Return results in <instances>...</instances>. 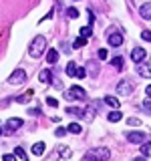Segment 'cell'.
Segmentation results:
<instances>
[{
    "label": "cell",
    "mask_w": 151,
    "mask_h": 161,
    "mask_svg": "<svg viewBox=\"0 0 151 161\" xmlns=\"http://www.w3.org/2000/svg\"><path fill=\"white\" fill-rule=\"evenodd\" d=\"M64 133H67V129H64V127H60V129H57V131H54V135H57V137H63Z\"/></svg>",
    "instance_id": "obj_36"
},
{
    "label": "cell",
    "mask_w": 151,
    "mask_h": 161,
    "mask_svg": "<svg viewBox=\"0 0 151 161\" xmlns=\"http://www.w3.org/2000/svg\"><path fill=\"white\" fill-rule=\"evenodd\" d=\"M24 80H26V73H24L22 69H16V70H14V73L8 77V83H10V85H22Z\"/></svg>",
    "instance_id": "obj_4"
},
{
    "label": "cell",
    "mask_w": 151,
    "mask_h": 161,
    "mask_svg": "<svg viewBox=\"0 0 151 161\" xmlns=\"http://www.w3.org/2000/svg\"><path fill=\"white\" fill-rule=\"evenodd\" d=\"M53 14H54V10L50 8L48 12H47V16H42V18H40V22H44V20H47V18H53Z\"/></svg>",
    "instance_id": "obj_37"
},
{
    "label": "cell",
    "mask_w": 151,
    "mask_h": 161,
    "mask_svg": "<svg viewBox=\"0 0 151 161\" xmlns=\"http://www.w3.org/2000/svg\"><path fill=\"white\" fill-rule=\"evenodd\" d=\"M44 50H47V38H44L42 34H38V36H34L32 44H30V57L38 58V57H42Z\"/></svg>",
    "instance_id": "obj_1"
},
{
    "label": "cell",
    "mask_w": 151,
    "mask_h": 161,
    "mask_svg": "<svg viewBox=\"0 0 151 161\" xmlns=\"http://www.w3.org/2000/svg\"><path fill=\"white\" fill-rule=\"evenodd\" d=\"M111 157V151L107 147H95V149H89L87 153V161H109Z\"/></svg>",
    "instance_id": "obj_2"
},
{
    "label": "cell",
    "mask_w": 151,
    "mask_h": 161,
    "mask_svg": "<svg viewBox=\"0 0 151 161\" xmlns=\"http://www.w3.org/2000/svg\"><path fill=\"white\" fill-rule=\"evenodd\" d=\"M64 97H67L69 101H85V99H87V93H85V89H81L79 85H75V87L67 89Z\"/></svg>",
    "instance_id": "obj_3"
},
{
    "label": "cell",
    "mask_w": 151,
    "mask_h": 161,
    "mask_svg": "<svg viewBox=\"0 0 151 161\" xmlns=\"http://www.w3.org/2000/svg\"><path fill=\"white\" fill-rule=\"evenodd\" d=\"M141 107H143L145 111H147V113L151 115V99H147V101H143V105H141Z\"/></svg>",
    "instance_id": "obj_32"
},
{
    "label": "cell",
    "mask_w": 151,
    "mask_h": 161,
    "mask_svg": "<svg viewBox=\"0 0 151 161\" xmlns=\"http://www.w3.org/2000/svg\"><path fill=\"white\" fill-rule=\"evenodd\" d=\"M85 44H87V38H85V36H79L73 42V48H81V47H85Z\"/></svg>",
    "instance_id": "obj_21"
},
{
    "label": "cell",
    "mask_w": 151,
    "mask_h": 161,
    "mask_svg": "<svg viewBox=\"0 0 151 161\" xmlns=\"http://www.w3.org/2000/svg\"><path fill=\"white\" fill-rule=\"evenodd\" d=\"M38 79H40V83H50V80H53V73H50L48 69H44V70H40Z\"/></svg>",
    "instance_id": "obj_13"
},
{
    "label": "cell",
    "mask_w": 151,
    "mask_h": 161,
    "mask_svg": "<svg viewBox=\"0 0 151 161\" xmlns=\"http://www.w3.org/2000/svg\"><path fill=\"white\" fill-rule=\"evenodd\" d=\"M44 149H47V145L42 143V141H38V143L32 145V155H36V157H40V155L44 153Z\"/></svg>",
    "instance_id": "obj_12"
},
{
    "label": "cell",
    "mask_w": 151,
    "mask_h": 161,
    "mask_svg": "<svg viewBox=\"0 0 151 161\" xmlns=\"http://www.w3.org/2000/svg\"><path fill=\"white\" fill-rule=\"evenodd\" d=\"M67 16L69 18H77L79 16V10L77 8H67Z\"/></svg>",
    "instance_id": "obj_26"
},
{
    "label": "cell",
    "mask_w": 151,
    "mask_h": 161,
    "mask_svg": "<svg viewBox=\"0 0 151 161\" xmlns=\"http://www.w3.org/2000/svg\"><path fill=\"white\" fill-rule=\"evenodd\" d=\"M121 117H123V115H121L117 109H113V111H111V113L107 115V119L111 121V123H117V121H121Z\"/></svg>",
    "instance_id": "obj_16"
},
{
    "label": "cell",
    "mask_w": 151,
    "mask_h": 161,
    "mask_svg": "<svg viewBox=\"0 0 151 161\" xmlns=\"http://www.w3.org/2000/svg\"><path fill=\"white\" fill-rule=\"evenodd\" d=\"M79 32H81V36H85V38H89V36H91V26H83V28H81V30H79Z\"/></svg>",
    "instance_id": "obj_27"
},
{
    "label": "cell",
    "mask_w": 151,
    "mask_h": 161,
    "mask_svg": "<svg viewBox=\"0 0 151 161\" xmlns=\"http://www.w3.org/2000/svg\"><path fill=\"white\" fill-rule=\"evenodd\" d=\"M67 131H69V133H75V135H79V133H81V125H79V123H70L69 127H67Z\"/></svg>",
    "instance_id": "obj_20"
},
{
    "label": "cell",
    "mask_w": 151,
    "mask_h": 161,
    "mask_svg": "<svg viewBox=\"0 0 151 161\" xmlns=\"http://www.w3.org/2000/svg\"><path fill=\"white\" fill-rule=\"evenodd\" d=\"M2 161H16V155H10V153H6V155H2Z\"/></svg>",
    "instance_id": "obj_35"
},
{
    "label": "cell",
    "mask_w": 151,
    "mask_h": 161,
    "mask_svg": "<svg viewBox=\"0 0 151 161\" xmlns=\"http://www.w3.org/2000/svg\"><path fill=\"white\" fill-rule=\"evenodd\" d=\"M32 97H34V91L28 89L26 93H22V95H18V97H16V103H22V105H24V103H28Z\"/></svg>",
    "instance_id": "obj_9"
},
{
    "label": "cell",
    "mask_w": 151,
    "mask_h": 161,
    "mask_svg": "<svg viewBox=\"0 0 151 161\" xmlns=\"http://www.w3.org/2000/svg\"><path fill=\"white\" fill-rule=\"evenodd\" d=\"M105 103H107L111 109H119V99H115V97H105Z\"/></svg>",
    "instance_id": "obj_17"
},
{
    "label": "cell",
    "mask_w": 151,
    "mask_h": 161,
    "mask_svg": "<svg viewBox=\"0 0 151 161\" xmlns=\"http://www.w3.org/2000/svg\"><path fill=\"white\" fill-rule=\"evenodd\" d=\"M141 38L147 40V42H151V30H143V32H141Z\"/></svg>",
    "instance_id": "obj_31"
},
{
    "label": "cell",
    "mask_w": 151,
    "mask_h": 161,
    "mask_svg": "<svg viewBox=\"0 0 151 161\" xmlns=\"http://www.w3.org/2000/svg\"><path fill=\"white\" fill-rule=\"evenodd\" d=\"M89 75H91V77H97V75H99V64L91 63L89 64Z\"/></svg>",
    "instance_id": "obj_22"
},
{
    "label": "cell",
    "mask_w": 151,
    "mask_h": 161,
    "mask_svg": "<svg viewBox=\"0 0 151 161\" xmlns=\"http://www.w3.org/2000/svg\"><path fill=\"white\" fill-rule=\"evenodd\" d=\"M107 42L111 44V47H121V44H123V36H121L119 32H111L107 36Z\"/></svg>",
    "instance_id": "obj_7"
},
{
    "label": "cell",
    "mask_w": 151,
    "mask_h": 161,
    "mask_svg": "<svg viewBox=\"0 0 151 161\" xmlns=\"http://www.w3.org/2000/svg\"><path fill=\"white\" fill-rule=\"evenodd\" d=\"M139 14H141L145 20H151V2H145L143 6L139 8Z\"/></svg>",
    "instance_id": "obj_11"
},
{
    "label": "cell",
    "mask_w": 151,
    "mask_h": 161,
    "mask_svg": "<svg viewBox=\"0 0 151 161\" xmlns=\"http://www.w3.org/2000/svg\"><path fill=\"white\" fill-rule=\"evenodd\" d=\"M47 60H48L50 64H54V63L59 60V53H57L54 48H48V53H47Z\"/></svg>",
    "instance_id": "obj_15"
},
{
    "label": "cell",
    "mask_w": 151,
    "mask_h": 161,
    "mask_svg": "<svg viewBox=\"0 0 151 161\" xmlns=\"http://www.w3.org/2000/svg\"><path fill=\"white\" fill-rule=\"evenodd\" d=\"M131 93H133V85H131L129 80H119V85H117V95H121V97H129Z\"/></svg>",
    "instance_id": "obj_5"
},
{
    "label": "cell",
    "mask_w": 151,
    "mask_h": 161,
    "mask_svg": "<svg viewBox=\"0 0 151 161\" xmlns=\"http://www.w3.org/2000/svg\"><path fill=\"white\" fill-rule=\"evenodd\" d=\"M14 155H16L20 161H26V159H28V155L24 153V149H22V147H16V149H14Z\"/></svg>",
    "instance_id": "obj_18"
},
{
    "label": "cell",
    "mask_w": 151,
    "mask_h": 161,
    "mask_svg": "<svg viewBox=\"0 0 151 161\" xmlns=\"http://www.w3.org/2000/svg\"><path fill=\"white\" fill-rule=\"evenodd\" d=\"M64 113H69V115H77V117H81V115H83L85 111H83V109H77V107H70V109L64 111Z\"/></svg>",
    "instance_id": "obj_24"
},
{
    "label": "cell",
    "mask_w": 151,
    "mask_h": 161,
    "mask_svg": "<svg viewBox=\"0 0 151 161\" xmlns=\"http://www.w3.org/2000/svg\"><path fill=\"white\" fill-rule=\"evenodd\" d=\"M133 161H145V159H143V157H135Z\"/></svg>",
    "instance_id": "obj_40"
},
{
    "label": "cell",
    "mask_w": 151,
    "mask_h": 161,
    "mask_svg": "<svg viewBox=\"0 0 151 161\" xmlns=\"http://www.w3.org/2000/svg\"><path fill=\"white\" fill-rule=\"evenodd\" d=\"M75 73H77V64H75V63H69L67 64V75H69V77H75Z\"/></svg>",
    "instance_id": "obj_23"
},
{
    "label": "cell",
    "mask_w": 151,
    "mask_h": 161,
    "mask_svg": "<svg viewBox=\"0 0 151 161\" xmlns=\"http://www.w3.org/2000/svg\"><path fill=\"white\" fill-rule=\"evenodd\" d=\"M143 58H145V48H135L133 53H131V60H133V63H141Z\"/></svg>",
    "instance_id": "obj_8"
},
{
    "label": "cell",
    "mask_w": 151,
    "mask_h": 161,
    "mask_svg": "<svg viewBox=\"0 0 151 161\" xmlns=\"http://www.w3.org/2000/svg\"><path fill=\"white\" fill-rule=\"evenodd\" d=\"M141 153H143V155H149V153H151V143L141 145Z\"/></svg>",
    "instance_id": "obj_29"
},
{
    "label": "cell",
    "mask_w": 151,
    "mask_h": 161,
    "mask_svg": "<svg viewBox=\"0 0 151 161\" xmlns=\"http://www.w3.org/2000/svg\"><path fill=\"white\" fill-rule=\"evenodd\" d=\"M127 125H131V127H139L141 121H139L137 117H131V119H127Z\"/></svg>",
    "instance_id": "obj_28"
},
{
    "label": "cell",
    "mask_w": 151,
    "mask_h": 161,
    "mask_svg": "<svg viewBox=\"0 0 151 161\" xmlns=\"http://www.w3.org/2000/svg\"><path fill=\"white\" fill-rule=\"evenodd\" d=\"M0 135H2V129H0Z\"/></svg>",
    "instance_id": "obj_41"
},
{
    "label": "cell",
    "mask_w": 151,
    "mask_h": 161,
    "mask_svg": "<svg viewBox=\"0 0 151 161\" xmlns=\"http://www.w3.org/2000/svg\"><path fill=\"white\" fill-rule=\"evenodd\" d=\"M137 73L141 75V77H149L151 79V69L147 67V64H137Z\"/></svg>",
    "instance_id": "obj_14"
},
{
    "label": "cell",
    "mask_w": 151,
    "mask_h": 161,
    "mask_svg": "<svg viewBox=\"0 0 151 161\" xmlns=\"http://www.w3.org/2000/svg\"><path fill=\"white\" fill-rule=\"evenodd\" d=\"M111 64H113L117 70H123V58H121V57H115L113 60H111Z\"/></svg>",
    "instance_id": "obj_19"
},
{
    "label": "cell",
    "mask_w": 151,
    "mask_h": 161,
    "mask_svg": "<svg viewBox=\"0 0 151 161\" xmlns=\"http://www.w3.org/2000/svg\"><path fill=\"white\" fill-rule=\"evenodd\" d=\"M59 153H60V157H69V155H70V149L60 147V149H59Z\"/></svg>",
    "instance_id": "obj_33"
},
{
    "label": "cell",
    "mask_w": 151,
    "mask_h": 161,
    "mask_svg": "<svg viewBox=\"0 0 151 161\" xmlns=\"http://www.w3.org/2000/svg\"><path fill=\"white\" fill-rule=\"evenodd\" d=\"M75 77H77V79H85V77H87V70H85L83 67H77V73H75Z\"/></svg>",
    "instance_id": "obj_25"
},
{
    "label": "cell",
    "mask_w": 151,
    "mask_h": 161,
    "mask_svg": "<svg viewBox=\"0 0 151 161\" xmlns=\"http://www.w3.org/2000/svg\"><path fill=\"white\" fill-rule=\"evenodd\" d=\"M28 113H30V115H40V109H30Z\"/></svg>",
    "instance_id": "obj_38"
},
{
    "label": "cell",
    "mask_w": 151,
    "mask_h": 161,
    "mask_svg": "<svg viewBox=\"0 0 151 161\" xmlns=\"http://www.w3.org/2000/svg\"><path fill=\"white\" fill-rule=\"evenodd\" d=\"M107 57H109L107 48H101V50H99V58H101V60H105V58H107Z\"/></svg>",
    "instance_id": "obj_34"
},
{
    "label": "cell",
    "mask_w": 151,
    "mask_h": 161,
    "mask_svg": "<svg viewBox=\"0 0 151 161\" xmlns=\"http://www.w3.org/2000/svg\"><path fill=\"white\" fill-rule=\"evenodd\" d=\"M145 95H147V97L151 99V85H147V89H145Z\"/></svg>",
    "instance_id": "obj_39"
},
{
    "label": "cell",
    "mask_w": 151,
    "mask_h": 161,
    "mask_svg": "<svg viewBox=\"0 0 151 161\" xmlns=\"http://www.w3.org/2000/svg\"><path fill=\"white\" fill-rule=\"evenodd\" d=\"M127 139L129 143H135V145L145 143V133L143 131H131V133H127Z\"/></svg>",
    "instance_id": "obj_6"
},
{
    "label": "cell",
    "mask_w": 151,
    "mask_h": 161,
    "mask_svg": "<svg viewBox=\"0 0 151 161\" xmlns=\"http://www.w3.org/2000/svg\"><path fill=\"white\" fill-rule=\"evenodd\" d=\"M47 105L48 107H59V101L53 99V97H47Z\"/></svg>",
    "instance_id": "obj_30"
},
{
    "label": "cell",
    "mask_w": 151,
    "mask_h": 161,
    "mask_svg": "<svg viewBox=\"0 0 151 161\" xmlns=\"http://www.w3.org/2000/svg\"><path fill=\"white\" fill-rule=\"evenodd\" d=\"M6 127L10 131H14V129H20L22 127V119H18V117H12V119H8L6 121Z\"/></svg>",
    "instance_id": "obj_10"
}]
</instances>
